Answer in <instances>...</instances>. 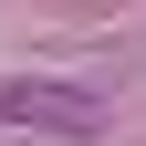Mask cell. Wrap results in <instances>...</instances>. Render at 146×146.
Instances as JSON below:
<instances>
[{"mask_svg":"<svg viewBox=\"0 0 146 146\" xmlns=\"http://www.w3.org/2000/svg\"><path fill=\"white\" fill-rule=\"evenodd\" d=\"M0 125H42V136H94L104 104L84 84H42V73H0Z\"/></svg>","mask_w":146,"mask_h":146,"instance_id":"obj_1","label":"cell"}]
</instances>
